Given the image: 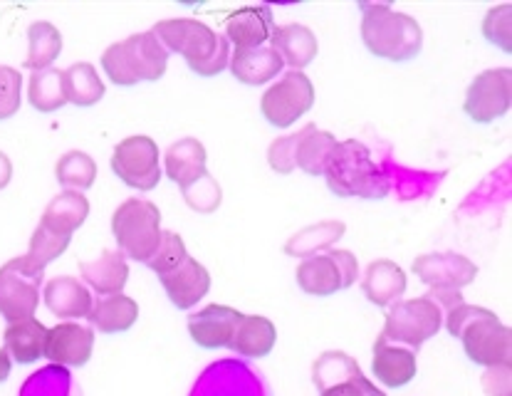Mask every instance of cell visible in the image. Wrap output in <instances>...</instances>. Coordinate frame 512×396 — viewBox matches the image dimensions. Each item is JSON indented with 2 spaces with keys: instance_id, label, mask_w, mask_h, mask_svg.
Returning <instances> with one entry per match:
<instances>
[{
  "instance_id": "cell-34",
  "label": "cell",
  "mask_w": 512,
  "mask_h": 396,
  "mask_svg": "<svg viewBox=\"0 0 512 396\" xmlns=\"http://www.w3.org/2000/svg\"><path fill=\"white\" fill-rule=\"evenodd\" d=\"M28 99L30 104L43 114L57 112L60 107H65L67 92H65V80H62V70H57V67H47V70L33 72L28 82Z\"/></svg>"
},
{
  "instance_id": "cell-27",
  "label": "cell",
  "mask_w": 512,
  "mask_h": 396,
  "mask_svg": "<svg viewBox=\"0 0 512 396\" xmlns=\"http://www.w3.org/2000/svg\"><path fill=\"white\" fill-rule=\"evenodd\" d=\"M364 295L379 307H391L406 293V273L391 260H374L362 280Z\"/></svg>"
},
{
  "instance_id": "cell-16",
  "label": "cell",
  "mask_w": 512,
  "mask_h": 396,
  "mask_svg": "<svg viewBox=\"0 0 512 396\" xmlns=\"http://www.w3.org/2000/svg\"><path fill=\"white\" fill-rule=\"evenodd\" d=\"M94 349L92 327L80 322H60L47 330L45 357L57 367H82L90 362Z\"/></svg>"
},
{
  "instance_id": "cell-17",
  "label": "cell",
  "mask_w": 512,
  "mask_h": 396,
  "mask_svg": "<svg viewBox=\"0 0 512 396\" xmlns=\"http://www.w3.org/2000/svg\"><path fill=\"white\" fill-rule=\"evenodd\" d=\"M240 317L243 315L228 305H206L201 312L188 317V332L203 349L231 347Z\"/></svg>"
},
{
  "instance_id": "cell-7",
  "label": "cell",
  "mask_w": 512,
  "mask_h": 396,
  "mask_svg": "<svg viewBox=\"0 0 512 396\" xmlns=\"http://www.w3.org/2000/svg\"><path fill=\"white\" fill-rule=\"evenodd\" d=\"M441 327V307L433 300H428L426 295L414 297V300H399L391 305L389 315H386L384 332L379 335V340L416 352V349H421L431 337H436Z\"/></svg>"
},
{
  "instance_id": "cell-31",
  "label": "cell",
  "mask_w": 512,
  "mask_h": 396,
  "mask_svg": "<svg viewBox=\"0 0 512 396\" xmlns=\"http://www.w3.org/2000/svg\"><path fill=\"white\" fill-rule=\"evenodd\" d=\"M334 147H337V139H334L332 134L322 132L315 124H305V127L297 132L295 166H300V169L310 176L325 174Z\"/></svg>"
},
{
  "instance_id": "cell-21",
  "label": "cell",
  "mask_w": 512,
  "mask_h": 396,
  "mask_svg": "<svg viewBox=\"0 0 512 396\" xmlns=\"http://www.w3.org/2000/svg\"><path fill=\"white\" fill-rule=\"evenodd\" d=\"M416 369H419L416 352H411V349L399 347V345H389V342L384 340L374 342L372 372L384 387L389 389L406 387V384L416 377Z\"/></svg>"
},
{
  "instance_id": "cell-8",
  "label": "cell",
  "mask_w": 512,
  "mask_h": 396,
  "mask_svg": "<svg viewBox=\"0 0 512 396\" xmlns=\"http://www.w3.org/2000/svg\"><path fill=\"white\" fill-rule=\"evenodd\" d=\"M45 270L38 268L28 255L13 258L0 268V315L10 322L35 317L40 305Z\"/></svg>"
},
{
  "instance_id": "cell-46",
  "label": "cell",
  "mask_w": 512,
  "mask_h": 396,
  "mask_svg": "<svg viewBox=\"0 0 512 396\" xmlns=\"http://www.w3.org/2000/svg\"><path fill=\"white\" fill-rule=\"evenodd\" d=\"M10 367H13V359L8 357L5 349H0V382H5L10 377Z\"/></svg>"
},
{
  "instance_id": "cell-36",
  "label": "cell",
  "mask_w": 512,
  "mask_h": 396,
  "mask_svg": "<svg viewBox=\"0 0 512 396\" xmlns=\"http://www.w3.org/2000/svg\"><path fill=\"white\" fill-rule=\"evenodd\" d=\"M55 176L70 191H87L97 179V164L85 151H67L55 166Z\"/></svg>"
},
{
  "instance_id": "cell-45",
  "label": "cell",
  "mask_w": 512,
  "mask_h": 396,
  "mask_svg": "<svg viewBox=\"0 0 512 396\" xmlns=\"http://www.w3.org/2000/svg\"><path fill=\"white\" fill-rule=\"evenodd\" d=\"M10 179H13V164H10L8 154L0 151V191L10 184Z\"/></svg>"
},
{
  "instance_id": "cell-9",
  "label": "cell",
  "mask_w": 512,
  "mask_h": 396,
  "mask_svg": "<svg viewBox=\"0 0 512 396\" xmlns=\"http://www.w3.org/2000/svg\"><path fill=\"white\" fill-rule=\"evenodd\" d=\"M359 265L349 250H327L325 255H312L297 268V285L307 295L327 297L347 290L357 283Z\"/></svg>"
},
{
  "instance_id": "cell-40",
  "label": "cell",
  "mask_w": 512,
  "mask_h": 396,
  "mask_svg": "<svg viewBox=\"0 0 512 396\" xmlns=\"http://www.w3.org/2000/svg\"><path fill=\"white\" fill-rule=\"evenodd\" d=\"M184 198L188 206L198 213H213L223 201V191L218 186V181L211 174H206L203 179H198L196 184H191L184 191Z\"/></svg>"
},
{
  "instance_id": "cell-33",
  "label": "cell",
  "mask_w": 512,
  "mask_h": 396,
  "mask_svg": "<svg viewBox=\"0 0 512 396\" xmlns=\"http://www.w3.org/2000/svg\"><path fill=\"white\" fill-rule=\"evenodd\" d=\"M62 80H65L67 102L77 104V107H92L104 97V82L99 80V72L90 62L70 65L62 72Z\"/></svg>"
},
{
  "instance_id": "cell-42",
  "label": "cell",
  "mask_w": 512,
  "mask_h": 396,
  "mask_svg": "<svg viewBox=\"0 0 512 396\" xmlns=\"http://www.w3.org/2000/svg\"><path fill=\"white\" fill-rule=\"evenodd\" d=\"M20 92H23V75L13 67H0V122L18 112Z\"/></svg>"
},
{
  "instance_id": "cell-30",
  "label": "cell",
  "mask_w": 512,
  "mask_h": 396,
  "mask_svg": "<svg viewBox=\"0 0 512 396\" xmlns=\"http://www.w3.org/2000/svg\"><path fill=\"white\" fill-rule=\"evenodd\" d=\"M139 305L124 293L104 295L97 302H92L90 322L104 335H117V332H127L129 327L137 322Z\"/></svg>"
},
{
  "instance_id": "cell-29",
  "label": "cell",
  "mask_w": 512,
  "mask_h": 396,
  "mask_svg": "<svg viewBox=\"0 0 512 396\" xmlns=\"http://www.w3.org/2000/svg\"><path fill=\"white\" fill-rule=\"evenodd\" d=\"M45 340L47 327L40 320H35V317H28V320L10 322L3 335V349L15 362L33 364L45 354Z\"/></svg>"
},
{
  "instance_id": "cell-44",
  "label": "cell",
  "mask_w": 512,
  "mask_h": 396,
  "mask_svg": "<svg viewBox=\"0 0 512 396\" xmlns=\"http://www.w3.org/2000/svg\"><path fill=\"white\" fill-rule=\"evenodd\" d=\"M483 389L490 396H510V364L490 367L483 377Z\"/></svg>"
},
{
  "instance_id": "cell-15",
  "label": "cell",
  "mask_w": 512,
  "mask_h": 396,
  "mask_svg": "<svg viewBox=\"0 0 512 396\" xmlns=\"http://www.w3.org/2000/svg\"><path fill=\"white\" fill-rule=\"evenodd\" d=\"M263 389V379L253 369L243 367V364L238 367L235 362H223L206 369L191 396H268L263 394Z\"/></svg>"
},
{
  "instance_id": "cell-3",
  "label": "cell",
  "mask_w": 512,
  "mask_h": 396,
  "mask_svg": "<svg viewBox=\"0 0 512 396\" xmlns=\"http://www.w3.org/2000/svg\"><path fill=\"white\" fill-rule=\"evenodd\" d=\"M362 38L369 52L391 62H406L423 48V30L411 15L386 3H362Z\"/></svg>"
},
{
  "instance_id": "cell-28",
  "label": "cell",
  "mask_w": 512,
  "mask_h": 396,
  "mask_svg": "<svg viewBox=\"0 0 512 396\" xmlns=\"http://www.w3.org/2000/svg\"><path fill=\"white\" fill-rule=\"evenodd\" d=\"M275 340H278V330L273 322L263 315H243L231 342V349L240 357L260 359L268 357L273 352Z\"/></svg>"
},
{
  "instance_id": "cell-13",
  "label": "cell",
  "mask_w": 512,
  "mask_h": 396,
  "mask_svg": "<svg viewBox=\"0 0 512 396\" xmlns=\"http://www.w3.org/2000/svg\"><path fill=\"white\" fill-rule=\"evenodd\" d=\"M512 99V72L510 67L485 70L470 82L466 92V114L473 122L490 124L503 117L510 109Z\"/></svg>"
},
{
  "instance_id": "cell-32",
  "label": "cell",
  "mask_w": 512,
  "mask_h": 396,
  "mask_svg": "<svg viewBox=\"0 0 512 396\" xmlns=\"http://www.w3.org/2000/svg\"><path fill=\"white\" fill-rule=\"evenodd\" d=\"M28 57L25 67L33 72L47 70L62 52V33L47 20H38L28 28Z\"/></svg>"
},
{
  "instance_id": "cell-1",
  "label": "cell",
  "mask_w": 512,
  "mask_h": 396,
  "mask_svg": "<svg viewBox=\"0 0 512 396\" xmlns=\"http://www.w3.org/2000/svg\"><path fill=\"white\" fill-rule=\"evenodd\" d=\"M166 52H179L188 67L201 77H216L231 62V43L226 35H218L201 20L171 18L159 20L151 28Z\"/></svg>"
},
{
  "instance_id": "cell-6",
  "label": "cell",
  "mask_w": 512,
  "mask_h": 396,
  "mask_svg": "<svg viewBox=\"0 0 512 396\" xmlns=\"http://www.w3.org/2000/svg\"><path fill=\"white\" fill-rule=\"evenodd\" d=\"M112 233L124 258L146 263L159 246L161 211L146 198H127L114 211Z\"/></svg>"
},
{
  "instance_id": "cell-43",
  "label": "cell",
  "mask_w": 512,
  "mask_h": 396,
  "mask_svg": "<svg viewBox=\"0 0 512 396\" xmlns=\"http://www.w3.org/2000/svg\"><path fill=\"white\" fill-rule=\"evenodd\" d=\"M295 151H297V132L290 134V137L275 139L268 149V161L270 166H273V171H278V174H292V171L297 169Z\"/></svg>"
},
{
  "instance_id": "cell-41",
  "label": "cell",
  "mask_w": 512,
  "mask_h": 396,
  "mask_svg": "<svg viewBox=\"0 0 512 396\" xmlns=\"http://www.w3.org/2000/svg\"><path fill=\"white\" fill-rule=\"evenodd\" d=\"M510 25H512V5L510 3L498 5V8H490L488 15H485V20H483L485 38H488L493 45H500L505 52H510L512 50Z\"/></svg>"
},
{
  "instance_id": "cell-4",
  "label": "cell",
  "mask_w": 512,
  "mask_h": 396,
  "mask_svg": "<svg viewBox=\"0 0 512 396\" xmlns=\"http://www.w3.org/2000/svg\"><path fill=\"white\" fill-rule=\"evenodd\" d=\"M327 184L337 196H359V198H384L389 194V176L381 171L357 139L337 142L329 164L325 169Z\"/></svg>"
},
{
  "instance_id": "cell-11",
  "label": "cell",
  "mask_w": 512,
  "mask_h": 396,
  "mask_svg": "<svg viewBox=\"0 0 512 396\" xmlns=\"http://www.w3.org/2000/svg\"><path fill=\"white\" fill-rule=\"evenodd\" d=\"M112 171L132 189H156L161 181V156L154 139L144 137V134L122 139L114 147Z\"/></svg>"
},
{
  "instance_id": "cell-39",
  "label": "cell",
  "mask_w": 512,
  "mask_h": 396,
  "mask_svg": "<svg viewBox=\"0 0 512 396\" xmlns=\"http://www.w3.org/2000/svg\"><path fill=\"white\" fill-rule=\"evenodd\" d=\"M67 246H70V238L65 236H57V233L47 231V228L38 226L35 228L33 238H30V248H28V258L33 260L38 268H47L52 260L60 258L65 253Z\"/></svg>"
},
{
  "instance_id": "cell-25",
  "label": "cell",
  "mask_w": 512,
  "mask_h": 396,
  "mask_svg": "<svg viewBox=\"0 0 512 396\" xmlns=\"http://www.w3.org/2000/svg\"><path fill=\"white\" fill-rule=\"evenodd\" d=\"M228 67H231L235 80H240L243 85L258 87L280 75L282 60L270 45H260V48L235 50Z\"/></svg>"
},
{
  "instance_id": "cell-12",
  "label": "cell",
  "mask_w": 512,
  "mask_h": 396,
  "mask_svg": "<svg viewBox=\"0 0 512 396\" xmlns=\"http://www.w3.org/2000/svg\"><path fill=\"white\" fill-rule=\"evenodd\" d=\"M312 382L320 396H386L362 374L347 352H325L312 367Z\"/></svg>"
},
{
  "instance_id": "cell-37",
  "label": "cell",
  "mask_w": 512,
  "mask_h": 396,
  "mask_svg": "<svg viewBox=\"0 0 512 396\" xmlns=\"http://www.w3.org/2000/svg\"><path fill=\"white\" fill-rule=\"evenodd\" d=\"M20 396H75L72 374L65 367H47L35 372Z\"/></svg>"
},
{
  "instance_id": "cell-18",
  "label": "cell",
  "mask_w": 512,
  "mask_h": 396,
  "mask_svg": "<svg viewBox=\"0 0 512 396\" xmlns=\"http://www.w3.org/2000/svg\"><path fill=\"white\" fill-rule=\"evenodd\" d=\"M159 283L179 310H191L211 290V273L196 258L188 255L184 263L176 265L174 270L159 275Z\"/></svg>"
},
{
  "instance_id": "cell-5",
  "label": "cell",
  "mask_w": 512,
  "mask_h": 396,
  "mask_svg": "<svg viewBox=\"0 0 512 396\" xmlns=\"http://www.w3.org/2000/svg\"><path fill=\"white\" fill-rule=\"evenodd\" d=\"M102 67L109 80L119 87H134L139 82H156L169 67V52L151 30L114 43L104 50Z\"/></svg>"
},
{
  "instance_id": "cell-23",
  "label": "cell",
  "mask_w": 512,
  "mask_h": 396,
  "mask_svg": "<svg viewBox=\"0 0 512 396\" xmlns=\"http://www.w3.org/2000/svg\"><path fill=\"white\" fill-rule=\"evenodd\" d=\"M270 48L278 52L282 65L302 72L317 57V38L307 25H280V28H273Z\"/></svg>"
},
{
  "instance_id": "cell-38",
  "label": "cell",
  "mask_w": 512,
  "mask_h": 396,
  "mask_svg": "<svg viewBox=\"0 0 512 396\" xmlns=\"http://www.w3.org/2000/svg\"><path fill=\"white\" fill-rule=\"evenodd\" d=\"M186 258H188V253H186L184 238L174 231H161L159 246H156L154 255L146 260V265H149L156 275H164V273H169V270H174L176 265L184 263Z\"/></svg>"
},
{
  "instance_id": "cell-22",
  "label": "cell",
  "mask_w": 512,
  "mask_h": 396,
  "mask_svg": "<svg viewBox=\"0 0 512 396\" xmlns=\"http://www.w3.org/2000/svg\"><path fill=\"white\" fill-rule=\"evenodd\" d=\"M164 169H166V176H169L181 191H186L188 186L196 184L198 179H203V176L208 174L206 147L193 137L179 139V142H174L169 149H166Z\"/></svg>"
},
{
  "instance_id": "cell-35",
  "label": "cell",
  "mask_w": 512,
  "mask_h": 396,
  "mask_svg": "<svg viewBox=\"0 0 512 396\" xmlns=\"http://www.w3.org/2000/svg\"><path fill=\"white\" fill-rule=\"evenodd\" d=\"M342 236H344L342 221L317 223V226L302 228L300 233H295V236L287 241L285 253L295 255V258H312V255H320L322 248H329L337 238Z\"/></svg>"
},
{
  "instance_id": "cell-20",
  "label": "cell",
  "mask_w": 512,
  "mask_h": 396,
  "mask_svg": "<svg viewBox=\"0 0 512 396\" xmlns=\"http://www.w3.org/2000/svg\"><path fill=\"white\" fill-rule=\"evenodd\" d=\"M273 35V10L268 5H250L228 15L226 40L238 50H250L265 45Z\"/></svg>"
},
{
  "instance_id": "cell-10",
  "label": "cell",
  "mask_w": 512,
  "mask_h": 396,
  "mask_svg": "<svg viewBox=\"0 0 512 396\" xmlns=\"http://www.w3.org/2000/svg\"><path fill=\"white\" fill-rule=\"evenodd\" d=\"M312 104H315V87L305 72L297 70L285 72L260 99L263 117L278 129L290 127L297 119L305 117Z\"/></svg>"
},
{
  "instance_id": "cell-24",
  "label": "cell",
  "mask_w": 512,
  "mask_h": 396,
  "mask_svg": "<svg viewBox=\"0 0 512 396\" xmlns=\"http://www.w3.org/2000/svg\"><path fill=\"white\" fill-rule=\"evenodd\" d=\"M82 280L97 290L99 295H117L122 293L129 280V265L119 250H102L97 260H85L80 263Z\"/></svg>"
},
{
  "instance_id": "cell-14",
  "label": "cell",
  "mask_w": 512,
  "mask_h": 396,
  "mask_svg": "<svg viewBox=\"0 0 512 396\" xmlns=\"http://www.w3.org/2000/svg\"><path fill=\"white\" fill-rule=\"evenodd\" d=\"M414 273L431 290L461 293L478 278V265L461 253H428L414 260Z\"/></svg>"
},
{
  "instance_id": "cell-2",
  "label": "cell",
  "mask_w": 512,
  "mask_h": 396,
  "mask_svg": "<svg viewBox=\"0 0 512 396\" xmlns=\"http://www.w3.org/2000/svg\"><path fill=\"white\" fill-rule=\"evenodd\" d=\"M443 317H446L448 332L463 342V349L475 364H483L488 369L510 364L512 332L495 312L461 302Z\"/></svg>"
},
{
  "instance_id": "cell-19",
  "label": "cell",
  "mask_w": 512,
  "mask_h": 396,
  "mask_svg": "<svg viewBox=\"0 0 512 396\" xmlns=\"http://www.w3.org/2000/svg\"><path fill=\"white\" fill-rule=\"evenodd\" d=\"M45 307L60 320H77V317H90L92 293L82 280L60 275L45 283L43 290Z\"/></svg>"
},
{
  "instance_id": "cell-26",
  "label": "cell",
  "mask_w": 512,
  "mask_h": 396,
  "mask_svg": "<svg viewBox=\"0 0 512 396\" xmlns=\"http://www.w3.org/2000/svg\"><path fill=\"white\" fill-rule=\"evenodd\" d=\"M90 216V201L80 191H62L60 196L47 203L40 226L57 236L72 238V233L82 226Z\"/></svg>"
}]
</instances>
